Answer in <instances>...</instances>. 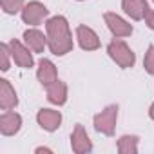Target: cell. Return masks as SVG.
Instances as JSON below:
<instances>
[{"instance_id": "15", "label": "cell", "mask_w": 154, "mask_h": 154, "mask_svg": "<svg viewBox=\"0 0 154 154\" xmlns=\"http://www.w3.org/2000/svg\"><path fill=\"white\" fill-rule=\"evenodd\" d=\"M47 100L54 105H63L67 102V85L60 80L47 85Z\"/></svg>"}, {"instance_id": "1", "label": "cell", "mask_w": 154, "mask_h": 154, "mask_svg": "<svg viewBox=\"0 0 154 154\" xmlns=\"http://www.w3.org/2000/svg\"><path fill=\"white\" fill-rule=\"evenodd\" d=\"M47 31V47L53 54L63 56L72 49V36L69 31V24L63 17H53L45 24Z\"/></svg>"}, {"instance_id": "4", "label": "cell", "mask_w": 154, "mask_h": 154, "mask_svg": "<svg viewBox=\"0 0 154 154\" xmlns=\"http://www.w3.org/2000/svg\"><path fill=\"white\" fill-rule=\"evenodd\" d=\"M47 15H49V9L40 2H29L22 9V20L29 26H38Z\"/></svg>"}, {"instance_id": "23", "label": "cell", "mask_w": 154, "mask_h": 154, "mask_svg": "<svg viewBox=\"0 0 154 154\" xmlns=\"http://www.w3.org/2000/svg\"><path fill=\"white\" fill-rule=\"evenodd\" d=\"M152 2H154V0H152Z\"/></svg>"}, {"instance_id": "11", "label": "cell", "mask_w": 154, "mask_h": 154, "mask_svg": "<svg viewBox=\"0 0 154 154\" xmlns=\"http://www.w3.org/2000/svg\"><path fill=\"white\" fill-rule=\"evenodd\" d=\"M122 8L132 20H143L149 13L147 0H122Z\"/></svg>"}, {"instance_id": "16", "label": "cell", "mask_w": 154, "mask_h": 154, "mask_svg": "<svg viewBox=\"0 0 154 154\" xmlns=\"http://www.w3.org/2000/svg\"><path fill=\"white\" fill-rule=\"evenodd\" d=\"M118 152L120 154H136L138 152V136H122L118 140Z\"/></svg>"}, {"instance_id": "22", "label": "cell", "mask_w": 154, "mask_h": 154, "mask_svg": "<svg viewBox=\"0 0 154 154\" xmlns=\"http://www.w3.org/2000/svg\"><path fill=\"white\" fill-rule=\"evenodd\" d=\"M36 152H51V149H44V147H38Z\"/></svg>"}, {"instance_id": "10", "label": "cell", "mask_w": 154, "mask_h": 154, "mask_svg": "<svg viewBox=\"0 0 154 154\" xmlns=\"http://www.w3.org/2000/svg\"><path fill=\"white\" fill-rule=\"evenodd\" d=\"M22 127V118L20 114L13 112V111H4L0 116V132L4 136H13L20 131Z\"/></svg>"}, {"instance_id": "5", "label": "cell", "mask_w": 154, "mask_h": 154, "mask_svg": "<svg viewBox=\"0 0 154 154\" xmlns=\"http://www.w3.org/2000/svg\"><path fill=\"white\" fill-rule=\"evenodd\" d=\"M9 49H11V56H13V60H15V63H17L18 67H24V69L33 67V63H35L33 54L29 53V49H27L22 42L11 40V42H9Z\"/></svg>"}, {"instance_id": "3", "label": "cell", "mask_w": 154, "mask_h": 154, "mask_svg": "<svg viewBox=\"0 0 154 154\" xmlns=\"http://www.w3.org/2000/svg\"><path fill=\"white\" fill-rule=\"evenodd\" d=\"M118 120V105H109L94 116V129L105 136H112Z\"/></svg>"}, {"instance_id": "8", "label": "cell", "mask_w": 154, "mask_h": 154, "mask_svg": "<svg viewBox=\"0 0 154 154\" xmlns=\"http://www.w3.org/2000/svg\"><path fill=\"white\" fill-rule=\"evenodd\" d=\"M36 122H38V125H40L44 131L53 132V131H56V129L60 127V123H62V114H60V111H54V109H42V111H38V114H36Z\"/></svg>"}, {"instance_id": "17", "label": "cell", "mask_w": 154, "mask_h": 154, "mask_svg": "<svg viewBox=\"0 0 154 154\" xmlns=\"http://www.w3.org/2000/svg\"><path fill=\"white\" fill-rule=\"evenodd\" d=\"M0 4L8 15H15L24 9V0H0Z\"/></svg>"}, {"instance_id": "12", "label": "cell", "mask_w": 154, "mask_h": 154, "mask_svg": "<svg viewBox=\"0 0 154 154\" xmlns=\"http://www.w3.org/2000/svg\"><path fill=\"white\" fill-rule=\"evenodd\" d=\"M17 103H18V98L13 85L8 80H0V107L4 111H9V109H15Z\"/></svg>"}, {"instance_id": "2", "label": "cell", "mask_w": 154, "mask_h": 154, "mask_svg": "<svg viewBox=\"0 0 154 154\" xmlns=\"http://www.w3.org/2000/svg\"><path fill=\"white\" fill-rule=\"evenodd\" d=\"M107 53H109V56H111L122 69H129V67H132L134 62H136V56H134V53L131 51V47H129L123 40H120V38L112 40V42L107 45Z\"/></svg>"}, {"instance_id": "9", "label": "cell", "mask_w": 154, "mask_h": 154, "mask_svg": "<svg viewBox=\"0 0 154 154\" xmlns=\"http://www.w3.org/2000/svg\"><path fill=\"white\" fill-rule=\"evenodd\" d=\"M76 38H78V44L84 51H96L100 47L98 35L87 26H78V29H76Z\"/></svg>"}, {"instance_id": "21", "label": "cell", "mask_w": 154, "mask_h": 154, "mask_svg": "<svg viewBox=\"0 0 154 154\" xmlns=\"http://www.w3.org/2000/svg\"><path fill=\"white\" fill-rule=\"evenodd\" d=\"M149 116L154 120V103H152V105H150V109H149Z\"/></svg>"}, {"instance_id": "18", "label": "cell", "mask_w": 154, "mask_h": 154, "mask_svg": "<svg viewBox=\"0 0 154 154\" xmlns=\"http://www.w3.org/2000/svg\"><path fill=\"white\" fill-rule=\"evenodd\" d=\"M143 65H145V71L154 74V45H149L147 53H145V60H143Z\"/></svg>"}, {"instance_id": "14", "label": "cell", "mask_w": 154, "mask_h": 154, "mask_svg": "<svg viewBox=\"0 0 154 154\" xmlns=\"http://www.w3.org/2000/svg\"><path fill=\"white\" fill-rule=\"evenodd\" d=\"M24 40H26L27 47L35 53H42L44 47L47 45V36H44V33L38 29H27L24 33Z\"/></svg>"}, {"instance_id": "13", "label": "cell", "mask_w": 154, "mask_h": 154, "mask_svg": "<svg viewBox=\"0 0 154 154\" xmlns=\"http://www.w3.org/2000/svg\"><path fill=\"white\" fill-rule=\"evenodd\" d=\"M36 76H38V82L42 84V85H51L53 82H56L58 78H56V67H54V63L51 62V60H40V63H38V72H36Z\"/></svg>"}, {"instance_id": "20", "label": "cell", "mask_w": 154, "mask_h": 154, "mask_svg": "<svg viewBox=\"0 0 154 154\" xmlns=\"http://www.w3.org/2000/svg\"><path fill=\"white\" fill-rule=\"evenodd\" d=\"M145 24H147L150 29H154V11L149 9V13L145 15Z\"/></svg>"}, {"instance_id": "6", "label": "cell", "mask_w": 154, "mask_h": 154, "mask_svg": "<svg viewBox=\"0 0 154 154\" xmlns=\"http://www.w3.org/2000/svg\"><path fill=\"white\" fill-rule=\"evenodd\" d=\"M71 149L76 154H85V152H89L93 149V143H91L84 125H80V123L74 127V131L71 134Z\"/></svg>"}, {"instance_id": "7", "label": "cell", "mask_w": 154, "mask_h": 154, "mask_svg": "<svg viewBox=\"0 0 154 154\" xmlns=\"http://www.w3.org/2000/svg\"><path fill=\"white\" fill-rule=\"evenodd\" d=\"M105 18V24L107 27L111 29V33L116 36V38H123V36H129L132 33V26L127 24L122 17H118L116 13H105L103 15Z\"/></svg>"}, {"instance_id": "19", "label": "cell", "mask_w": 154, "mask_h": 154, "mask_svg": "<svg viewBox=\"0 0 154 154\" xmlns=\"http://www.w3.org/2000/svg\"><path fill=\"white\" fill-rule=\"evenodd\" d=\"M0 56H2V71H8L9 69V56H11V49H9V44H2L0 45Z\"/></svg>"}]
</instances>
